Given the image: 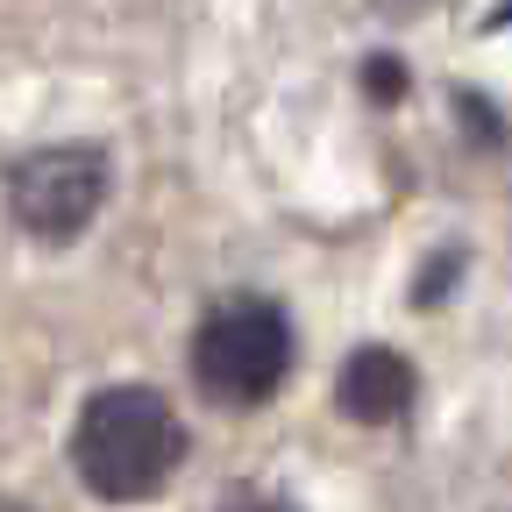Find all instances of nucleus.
Segmentation results:
<instances>
[{"mask_svg": "<svg viewBox=\"0 0 512 512\" xmlns=\"http://www.w3.org/2000/svg\"><path fill=\"white\" fill-rule=\"evenodd\" d=\"M72 463L93 498L136 505V498L164 491L171 470L185 463V420L150 384H114V392L86 399V413L72 427Z\"/></svg>", "mask_w": 512, "mask_h": 512, "instance_id": "1", "label": "nucleus"}, {"mask_svg": "<svg viewBox=\"0 0 512 512\" xmlns=\"http://www.w3.org/2000/svg\"><path fill=\"white\" fill-rule=\"evenodd\" d=\"M285 370H292V328L264 299H235L207 313V328L192 335V377L221 406H264Z\"/></svg>", "mask_w": 512, "mask_h": 512, "instance_id": "2", "label": "nucleus"}, {"mask_svg": "<svg viewBox=\"0 0 512 512\" xmlns=\"http://www.w3.org/2000/svg\"><path fill=\"white\" fill-rule=\"evenodd\" d=\"M100 200H107V150H93V143H50L8 171V214L36 242L86 235Z\"/></svg>", "mask_w": 512, "mask_h": 512, "instance_id": "3", "label": "nucleus"}, {"mask_svg": "<svg viewBox=\"0 0 512 512\" xmlns=\"http://www.w3.org/2000/svg\"><path fill=\"white\" fill-rule=\"evenodd\" d=\"M335 399H342L349 420H370V427H377V420H399V413L413 406V363H406L399 349L370 342V349H356V356L342 363Z\"/></svg>", "mask_w": 512, "mask_h": 512, "instance_id": "4", "label": "nucleus"}, {"mask_svg": "<svg viewBox=\"0 0 512 512\" xmlns=\"http://www.w3.org/2000/svg\"><path fill=\"white\" fill-rule=\"evenodd\" d=\"M363 86H370V93H399L406 79H399V64H384V57H377L370 72H363Z\"/></svg>", "mask_w": 512, "mask_h": 512, "instance_id": "5", "label": "nucleus"}, {"mask_svg": "<svg viewBox=\"0 0 512 512\" xmlns=\"http://www.w3.org/2000/svg\"><path fill=\"white\" fill-rule=\"evenodd\" d=\"M228 512H278V498H249L242 491V498H228Z\"/></svg>", "mask_w": 512, "mask_h": 512, "instance_id": "6", "label": "nucleus"}]
</instances>
